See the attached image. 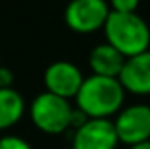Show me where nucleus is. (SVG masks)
Segmentation results:
<instances>
[{
	"label": "nucleus",
	"mask_w": 150,
	"mask_h": 149,
	"mask_svg": "<svg viewBox=\"0 0 150 149\" xmlns=\"http://www.w3.org/2000/svg\"><path fill=\"white\" fill-rule=\"evenodd\" d=\"M75 107L87 117L110 119L124 107L126 91L117 77L87 75L75 95Z\"/></svg>",
	"instance_id": "1"
},
{
	"label": "nucleus",
	"mask_w": 150,
	"mask_h": 149,
	"mask_svg": "<svg viewBox=\"0 0 150 149\" xmlns=\"http://www.w3.org/2000/svg\"><path fill=\"white\" fill-rule=\"evenodd\" d=\"M105 42L124 58L136 56L150 49V27L138 12H112L103 27Z\"/></svg>",
	"instance_id": "2"
},
{
	"label": "nucleus",
	"mask_w": 150,
	"mask_h": 149,
	"mask_svg": "<svg viewBox=\"0 0 150 149\" xmlns=\"http://www.w3.org/2000/svg\"><path fill=\"white\" fill-rule=\"evenodd\" d=\"M72 112L74 105L70 104V100L56 97L49 91L37 95L28 107L33 126L47 135H59L68 132Z\"/></svg>",
	"instance_id": "3"
},
{
	"label": "nucleus",
	"mask_w": 150,
	"mask_h": 149,
	"mask_svg": "<svg viewBox=\"0 0 150 149\" xmlns=\"http://www.w3.org/2000/svg\"><path fill=\"white\" fill-rule=\"evenodd\" d=\"M110 5L107 0H70L65 7V25L75 34H94L103 30Z\"/></svg>",
	"instance_id": "4"
},
{
	"label": "nucleus",
	"mask_w": 150,
	"mask_h": 149,
	"mask_svg": "<svg viewBox=\"0 0 150 149\" xmlns=\"http://www.w3.org/2000/svg\"><path fill=\"white\" fill-rule=\"evenodd\" d=\"M113 126L120 144L136 146L150 140V105L131 104L115 114Z\"/></svg>",
	"instance_id": "5"
},
{
	"label": "nucleus",
	"mask_w": 150,
	"mask_h": 149,
	"mask_svg": "<svg viewBox=\"0 0 150 149\" xmlns=\"http://www.w3.org/2000/svg\"><path fill=\"white\" fill-rule=\"evenodd\" d=\"M119 144L112 119L89 117L82 126L72 132L74 149H117Z\"/></svg>",
	"instance_id": "6"
},
{
	"label": "nucleus",
	"mask_w": 150,
	"mask_h": 149,
	"mask_svg": "<svg viewBox=\"0 0 150 149\" xmlns=\"http://www.w3.org/2000/svg\"><path fill=\"white\" fill-rule=\"evenodd\" d=\"M82 81H84L82 70L74 62H67V60L52 62L44 72L45 91L56 97H61L65 100L75 98L77 91L82 86Z\"/></svg>",
	"instance_id": "7"
},
{
	"label": "nucleus",
	"mask_w": 150,
	"mask_h": 149,
	"mask_svg": "<svg viewBox=\"0 0 150 149\" xmlns=\"http://www.w3.org/2000/svg\"><path fill=\"white\" fill-rule=\"evenodd\" d=\"M119 82L126 93L136 97L150 95V49L136 56L126 58L124 67L119 74Z\"/></svg>",
	"instance_id": "8"
},
{
	"label": "nucleus",
	"mask_w": 150,
	"mask_h": 149,
	"mask_svg": "<svg viewBox=\"0 0 150 149\" xmlns=\"http://www.w3.org/2000/svg\"><path fill=\"white\" fill-rule=\"evenodd\" d=\"M126 58L110 44L101 42L94 46L89 53V69L94 75L101 77H119Z\"/></svg>",
	"instance_id": "9"
},
{
	"label": "nucleus",
	"mask_w": 150,
	"mask_h": 149,
	"mask_svg": "<svg viewBox=\"0 0 150 149\" xmlns=\"http://www.w3.org/2000/svg\"><path fill=\"white\" fill-rule=\"evenodd\" d=\"M26 111L25 98L14 88L0 90V132L16 126Z\"/></svg>",
	"instance_id": "10"
},
{
	"label": "nucleus",
	"mask_w": 150,
	"mask_h": 149,
	"mask_svg": "<svg viewBox=\"0 0 150 149\" xmlns=\"http://www.w3.org/2000/svg\"><path fill=\"white\" fill-rule=\"evenodd\" d=\"M0 149H33L28 140L19 135H4L0 137Z\"/></svg>",
	"instance_id": "11"
},
{
	"label": "nucleus",
	"mask_w": 150,
	"mask_h": 149,
	"mask_svg": "<svg viewBox=\"0 0 150 149\" xmlns=\"http://www.w3.org/2000/svg\"><path fill=\"white\" fill-rule=\"evenodd\" d=\"M108 5L112 12H136L140 0H110Z\"/></svg>",
	"instance_id": "12"
},
{
	"label": "nucleus",
	"mask_w": 150,
	"mask_h": 149,
	"mask_svg": "<svg viewBox=\"0 0 150 149\" xmlns=\"http://www.w3.org/2000/svg\"><path fill=\"white\" fill-rule=\"evenodd\" d=\"M12 84H14V72L9 67L0 65V90L12 88Z\"/></svg>",
	"instance_id": "13"
},
{
	"label": "nucleus",
	"mask_w": 150,
	"mask_h": 149,
	"mask_svg": "<svg viewBox=\"0 0 150 149\" xmlns=\"http://www.w3.org/2000/svg\"><path fill=\"white\" fill-rule=\"evenodd\" d=\"M127 149H150V140H149V142H142V144H136V146H129Z\"/></svg>",
	"instance_id": "14"
},
{
	"label": "nucleus",
	"mask_w": 150,
	"mask_h": 149,
	"mask_svg": "<svg viewBox=\"0 0 150 149\" xmlns=\"http://www.w3.org/2000/svg\"><path fill=\"white\" fill-rule=\"evenodd\" d=\"M68 149H74V148H68Z\"/></svg>",
	"instance_id": "15"
},
{
	"label": "nucleus",
	"mask_w": 150,
	"mask_h": 149,
	"mask_svg": "<svg viewBox=\"0 0 150 149\" xmlns=\"http://www.w3.org/2000/svg\"><path fill=\"white\" fill-rule=\"evenodd\" d=\"M0 65H2V63H0Z\"/></svg>",
	"instance_id": "16"
}]
</instances>
